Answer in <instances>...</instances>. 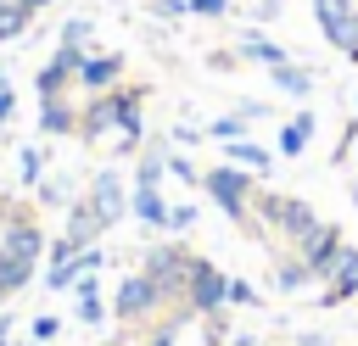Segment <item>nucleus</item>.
<instances>
[{"mask_svg":"<svg viewBox=\"0 0 358 346\" xmlns=\"http://www.w3.org/2000/svg\"><path fill=\"white\" fill-rule=\"evenodd\" d=\"M352 296H358V246L341 251V262H336V273L324 279L319 301H324V307H341V301H352Z\"/></svg>","mask_w":358,"mask_h":346,"instance_id":"nucleus-11","label":"nucleus"},{"mask_svg":"<svg viewBox=\"0 0 358 346\" xmlns=\"http://www.w3.org/2000/svg\"><path fill=\"white\" fill-rule=\"evenodd\" d=\"M229 346H257V340H252V335H235V340H229Z\"/></svg>","mask_w":358,"mask_h":346,"instance_id":"nucleus-37","label":"nucleus"},{"mask_svg":"<svg viewBox=\"0 0 358 346\" xmlns=\"http://www.w3.org/2000/svg\"><path fill=\"white\" fill-rule=\"evenodd\" d=\"M190 0H157V17H185Z\"/></svg>","mask_w":358,"mask_h":346,"instance_id":"nucleus-33","label":"nucleus"},{"mask_svg":"<svg viewBox=\"0 0 358 346\" xmlns=\"http://www.w3.org/2000/svg\"><path fill=\"white\" fill-rule=\"evenodd\" d=\"M352 206H358V179H352Z\"/></svg>","mask_w":358,"mask_h":346,"instance_id":"nucleus-39","label":"nucleus"},{"mask_svg":"<svg viewBox=\"0 0 358 346\" xmlns=\"http://www.w3.org/2000/svg\"><path fill=\"white\" fill-rule=\"evenodd\" d=\"M224 162H235V167H246V173H268V167H274V151L257 145V140H224Z\"/></svg>","mask_w":358,"mask_h":346,"instance_id":"nucleus-15","label":"nucleus"},{"mask_svg":"<svg viewBox=\"0 0 358 346\" xmlns=\"http://www.w3.org/2000/svg\"><path fill=\"white\" fill-rule=\"evenodd\" d=\"M101 229H106V223H101V212H95L90 201H73V206H67V240H73L78 251H84V246H95V234H101Z\"/></svg>","mask_w":358,"mask_h":346,"instance_id":"nucleus-16","label":"nucleus"},{"mask_svg":"<svg viewBox=\"0 0 358 346\" xmlns=\"http://www.w3.org/2000/svg\"><path fill=\"white\" fill-rule=\"evenodd\" d=\"M117 78H123V56H84V67H78V84L90 95H106Z\"/></svg>","mask_w":358,"mask_h":346,"instance_id":"nucleus-14","label":"nucleus"},{"mask_svg":"<svg viewBox=\"0 0 358 346\" xmlns=\"http://www.w3.org/2000/svg\"><path fill=\"white\" fill-rule=\"evenodd\" d=\"M313 22H319V33L341 50L347 33H352V22H358V0H313Z\"/></svg>","mask_w":358,"mask_h":346,"instance_id":"nucleus-9","label":"nucleus"},{"mask_svg":"<svg viewBox=\"0 0 358 346\" xmlns=\"http://www.w3.org/2000/svg\"><path fill=\"white\" fill-rule=\"evenodd\" d=\"M39 128H45V134H78V112H73L62 95H50V100L39 106Z\"/></svg>","mask_w":358,"mask_h":346,"instance_id":"nucleus-21","label":"nucleus"},{"mask_svg":"<svg viewBox=\"0 0 358 346\" xmlns=\"http://www.w3.org/2000/svg\"><path fill=\"white\" fill-rule=\"evenodd\" d=\"M341 56H347V61L358 67V22H352V33H347V45H341Z\"/></svg>","mask_w":358,"mask_h":346,"instance_id":"nucleus-34","label":"nucleus"},{"mask_svg":"<svg viewBox=\"0 0 358 346\" xmlns=\"http://www.w3.org/2000/svg\"><path fill=\"white\" fill-rule=\"evenodd\" d=\"M224 307H257V290H252L246 279H229V290H224Z\"/></svg>","mask_w":358,"mask_h":346,"instance_id":"nucleus-26","label":"nucleus"},{"mask_svg":"<svg viewBox=\"0 0 358 346\" xmlns=\"http://www.w3.org/2000/svg\"><path fill=\"white\" fill-rule=\"evenodd\" d=\"M84 201L101 212V223H106V229L129 212V195H123V179H117V173H95V184H90V195H84Z\"/></svg>","mask_w":358,"mask_h":346,"instance_id":"nucleus-10","label":"nucleus"},{"mask_svg":"<svg viewBox=\"0 0 358 346\" xmlns=\"http://www.w3.org/2000/svg\"><path fill=\"white\" fill-rule=\"evenodd\" d=\"M252 218H257L263 229H274L280 240H291V246H302V240L319 229L313 206L296 201V195H280V190H257V195H252Z\"/></svg>","mask_w":358,"mask_h":346,"instance_id":"nucleus-2","label":"nucleus"},{"mask_svg":"<svg viewBox=\"0 0 358 346\" xmlns=\"http://www.w3.org/2000/svg\"><path fill=\"white\" fill-rule=\"evenodd\" d=\"M39 251H45L39 223H34V218H11V223H6V234H0V301H6V296H17V290L34 279Z\"/></svg>","mask_w":358,"mask_h":346,"instance_id":"nucleus-1","label":"nucleus"},{"mask_svg":"<svg viewBox=\"0 0 358 346\" xmlns=\"http://www.w3.org/2000/svg\"><path fill=\"white\" fill-rule=\"evenodd\" d=\"M308 285H313V273H308V262H302V257H285V262L274 268V290L296 296V290H308Z\"/></svg>","mask_w":358,"mask_h":346,"instance_id":"nucleus-22","label":"nucleus"},{"mask_svg":"<svg viewBox=\"0 0 358 346\" xmlns=\"http://www.w3.org/2000/svg\"><path fill=\"white\" fill-rule=\"evenodd\" d=\"M207 134L224 145V140H246V117L241 112H229V117H218V123H207Z\"/></svg>","mask_w":358,"mask_h":346,"instance_id":"nucleus-25","label":"nucleus"},{"mask_svg":"<svg viewBox=\"0 0 358 346\" xmlns=\"http://www.w3.org/2000/svg\"><path fill=\"white\" fill-rule=\"evenodd\" d=\"M308 140H313V112H296V117L280 128V140H274V156H302V151H308Z\"/></svg>","mask_w":358,"mask_h":346,"instance_id":"nucleus-19","label":"nucleus"},{"mask_svg":"<svg viewBox=\"0 0 358 346\" xmlns=\"http://www.w3.org/2000/svg\"><path fill=\"white\" fill-rule=\"evenodd\" d=\"M241 56H246V61H257V67H280V61H291V56H285V45H274V39H268V33H257V28H252V33H241Z\"/></svg>","mask_w":358,"mask_h":346,"instance_id":"nucleus-20","label":"nucleus"},{"mask_svg":"<svg viewBox=\"0 0 358 346\" xmlns=\"http://www.w3.org/2000/svg\"><path fill=\"white\" fill-rule=\"evenodd\" d=\"M11 106H17V100H11V84H0V123L11 117Z\"/></svg>","mask_w":358,"mask_h":346,"instance_id":"nucleus-36","label":"nucleus"},{"mask_svg":"<svg viewBox=\"0 0 358 346\" xmlns=\"http://www.w3.org/2000/svg\"><path fill=\"white\" fill-rule=\"evenodd\" d=\"M268 17H280V0H257V22H268Z\"/></svg>","mask_w":358,"mask_h":346,"instance_id":"nucleus-35","label":"nucleus"},{"mask_svg":"<svg viewBox=\"0 0 358 346\" xmlns=\"http://www.w3.org/2000/svg\"><path fill=\"white\" fill-rule=\"evenodd\" d=\"M168 173H173L179 184H201V173H196V167H190L185 156H168Z\"/></svg>","mask_w":358,"mask_h":346,"instance_id":"nucleus-28","label":"nucleus"},{"mask_svg":"<svg viewBox=\"0 0 358 346\" xmlns=\"http://www.w3.org/2000/svg\"><path fill=\"white\" fill-rule=\"evenodd\" d=\"M28 17H34V11H28L22 0H0V45H6V39H22V33H28Z\"/></svg>","mask_w":358,"mask_h":346,"instance_id":"nucleus-23","label":"nucleus"},{"mask_svg":"<svg viewBox=\"0 0 358 346\" xmlns=\"http://www.w3.org/2000/svg\"><path fill=\"white\" fill-rule=\"evenodd\" d=\"M201 190L218 201V212H224L229 223L252 229V195H257V179H252L246 167H235V162H218V167H207V173H201Z\"/></svg>","mask_w":358,"mask_h":346,"instance_id":"nucleus-3","label":"nucleus"},{"mask_svg":"<svg viewBox=\"0 0 358 346\" xmlns=\"http://www.w3.org/2000/svg\"><path fill=\"white\" fill-rule=\"evenodd\" d=\"M157 307H168V296L157 290V279L140 268V273H129L123 285H117V296H112V318H123V324H145Z\"/></svg>","mask_w":358,"mask_h":346,"instance_id":"nucleus-4","label":"nucleus"},{"mask_svg":"<svg viewBox=\"0 0 358 346\" xmlns=\"http://www.w3.org/2000/svg\"><path fill=\"white\" fill-rule=\"evenodd\" d=\"M190 11H196V17H224L229 0H190Z\"/></svg>","mask_w":358,"mask_h":346,"instance_id":"nucleus-31","label":"nucleus"},{"mask_svg":"<svg viewBox=\"0 0 358 346\" xmlns=\"http://www.w3.org/2000/svg\"><path fill=\"white\" fill-rule=\"evenodd\" d=\"M78 67H84V50L78 45H62L45 67H39V100H50V95H62L73 78H78Z\"/></svg>","mask_w":358,"mask_h":346,"instance_id":"nucleus-8","label":"nucleus"},{"mask_svg":"<svg viewBox=\"0 0 358 346\" xmlns=\"http://www.w3.org/2000/svg\"><path fill=\"white\" fill-rule=\"evenodd\" d=\"M56 329H62V324H56L50 313H39V318H34V340H56Z\"/></svg>","mask_w":358,"mask_h":346,"instance_id":"nucleus-30","label":"nucleus"},{"mask_svg":"<svg viewBox=\"0 0 358 346\" xmlns=\"http://www.w3.org/2000/svg\"><path fill=\"white\" fill-rule=\"evenodd\" d=\"M268 84H274L280 95H291V100H308V95H313V73H308V67H296V61L268 67Z\"/></svg>","mask_w":358,"mask_h":346,"instance_id":"nucleus-17","label":"nucleus"},{"mask_svg":"<svg viewBox=\"0 0 358 346\" xmlns=\"http://www.w3.org/2000/svg\"><path fill=\"white\" fill-rule=\"evenodd\" d=\"M162 173H168V156H162V151H145V156H140V167H134V184H151V190H157V179H162Z\"/></svg>","mask_w":358,"mask_h":346,"instance_id":"nucleus-24","label":"nucleus"},{"mask_svg":"<svg viewBox=\"0 0 358 346\" xmlns=\"http://www.w3.org/2000/svg\"><path fill=\"white\" fill-rule=\"evenodd\" d=\"M39 167H45V162H39V151H22V184H34V179H39Z\"/></svg>","mask_w":358,"mask_h":346,"instance_id":"nucleus-32","label":"nucleus"},{"mask_svg":"<svg viewBox=\"0 0 358 346\" xmlns=\"http://www.w3.org/2000/svg\"><path fill=\"white\" fill-rule=\"evenodd\" d=\"M145 273L157 279V290H162L168 301L185 307V279H190V251H185V246H151Z\"/></svg>","mask_w":358,"mask_h":346,"instance_id":"nucleus-6","label":"nucleus"},{"mask_svg":"<svg viewBox=\"0 0 358 346\" xmlns=\"http://www.w3.org/2000/svg\"><path fill=\"white\" fill-rule=\"evenodd\" d=\"M224 290L229 279L207 262V257H190V279H185V313H224Z\"/></svg>","mask_w":358,"mask_h":346,"instance_id":"nucleus-7","label":"nucleus"},{"mask_svg":"<svg viewBox=\"0 0 358 346\" xmlns=\"http://www.w3.org/2000/svg\"><path fill=\"white\" fill-rule=\"evenodd\" d=\"M190 223H196V206H168V229H179V234H185Z\"/></svg>","mask_w":358,"mask_h":346,"instance_id":"nucleus-29","label":"nucleus"},{"mask_svg":"<svg viewBox=\"0 0 358 346\" xmlns=\"http://www.w3.org/2000/svg\"><path fill=\"white\" fill-rule=\"evenodd\" d=\"M112 95H117V151H134L140 134H145V123H140V95L145 89H112Z\"/></svg>","mask_w":358,"mask_h":346,"instance_id":"nucleus-13","label":"nucleus"},{"mask_svg":"<svg viewBox=\"0 0 358 346\" xmlns=\"http://www.w3.org/2000/svg\"><path fill=\"white\" fill-rule=\"evenodd\" d=\"M84 39H90V22H84V17H73V22L62 28V45H78V50H84Z\"/></svg>","mask_w":358,"mask_h":346,"instance_id":"nucleus-27","label":"nucleus"},{"mask_svg":"<svg viewBox=\"0 0 358 346\" xmlns=\"http://www.w3.org/2000/svg\"><path fill=\"white\" fill-rule=\"evenodd\" d=\"M341 251H347V234L336 229V223H319L302 246H296V257L308 262V273H313V285H324L330 273H336V262H341Z\"/></svg>","mask_w":358,"mask_h":346,"instance_id":"nucleus-5","label":"nucleus"},{"mask_svg":"<svg viewBox=\"0 0 358 346\" xmlns=\"http://www.w3.org/2000/svg\"><path fill=\"white\" fill-rule=\"evenodd\" d=\"M129 212H134L140 223H151V229H168V201H162V190H151V184H134Z\"/></svg>","mask_w":358,"mask_h":346,"instance_id":"nucleus-18","label":"nucleus"},{"mask_svg":"<svg viewBox=\"0 0 358 346\" xmlns=\"http://www.w3.org/2000/svg\"><path fill=\"white\" fill-rule=\"evenodd\" d=\"M112 128H117V95L112 89L106 95H90V106L78 112V140H101Z\"/></svg>","mask_w":358,"mask_h":346,"instance_id":"nucleus-12","label":"nucleus"},{"mask_svg":"<svg viewBox=\"0 0 358 346\" xmlns=\"http://www.w3.org/2000/svg\"><path fill=\"white\" fill-rule=\"evenodd\" d=\"M22 6H28V11H39V6H50V0H22Z\"/></svg>","mask_w":358,"mask_h":346,"instance_id":"nucleus-38","label":"nucleus"}]
</instances>
